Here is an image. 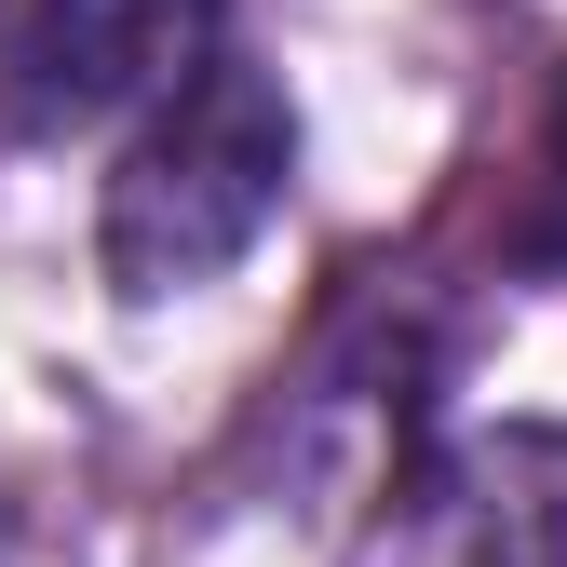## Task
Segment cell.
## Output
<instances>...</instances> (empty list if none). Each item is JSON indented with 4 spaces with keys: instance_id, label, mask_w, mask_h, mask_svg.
I'll use <instances>...</instances> for the list:
<instances>
[{
    "instance_id": "cell-3",
    "label": "cell",
    "mask_w": 567,
    "mask_h": 567,
    "mask_svg": "<svg viewBox=\"0 0 567 567\" xmlns=\"http://www.w3.org/2000/svg\"><path fill=\"white\" fill-rule=\"evenodd\" d=\"M460 567H567V433H501Z\"/></svg>"
},
{
    "instance_id": "cell-2",
    "label": "cell",
    "mask_w": 567,
    "mask_h": 567,
    "mask_svg": "<svg viewBox=\"0 0 567 567\" xmlns=\"http://www.w3.org/2000/svg\"><path fill=\"white\" fill-rule=\"evenodd\" d=\"M230 0H41V28L14 54V109L28 122H150L203 54H230Z\"/></svg>"
},
{
    "instance_id": "cell-4",
    "label": "cell",
    "mask_w": 567,
    "mask_h": 567,
    "mask_svg": "<svg viewBox=\"0 0 567 567\" xmlns=\"http://www.w3.org/2000/svg\"><path fill=\"white\" fill-rule=\"evenodd\" d=\"M527 257H540V270H567V95H554V122H540V203H527Z\"/></svg>"
},
{
    "instance_id": "cell-1",
    "label": "cell",
    "mask_w": 567,
    "mask_h": 567,
    "mask_svg": "<svg viewBox=\"0 0 567 567\" xmlns=\"http://www.w3.org/2000/svg\"><path fill=\"white\" fill-rule=\"evenodd\" d=\"M298 189V109L257 54H203L189 82L122 135L109 203H95V257L135 311L203 298L217 270H244Z\"/></svg>"
}]
</instances>
